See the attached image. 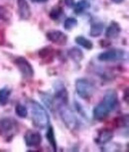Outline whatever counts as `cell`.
<instances>
[{"label": "cell", "mask_w": 129, "mask_h": 152, "mask_svg": "<svg viewBox=\"0 0 129 152\" xmlns=\"http://www.w3.org/2000/svg\"><path fill=\"white\" fill-rule=\"evenodd\" d=\"M60 116L68 129L74 131L79 128V120L74 111L69 107L68 104H59L58 105Z\"/></svg>", "instance_id": "3957f363"}, {"label": "cell", "mask_w": 129, "mask_h": 152, "mask_svg": "<svg viewBox=\"0 0 129 152\" xmlns=\"http://www.w3.org/2000/svg\"><path fill=\"white\" fill-rule=\"evenodd\" d=\"M77 25V21L76 18L74 17H69L65 20V23H64V27L66 30H71L73 28H74Z\"/></svg>", "instance_id": "7402d4cb"}, {"label": "cell", "mask_w": 129, "mask_h": 152, "mask_svg": "<svg viewBox=\"0 0 129 152\" xmlns=\"http://www.w3.org/2000/svg\"><path fill=\"white\" fill-rule=\"evenodd\" d=\"M74 42H76L79 46L85 48V50H93V42H91L90 39L85 38V37L82 36V35L77 36L76 39H74Z\"/></svg>", "instance_id": "ac0fdd59"}, {"label": "cell", "mask_w": 129, "mask_h": 152, "mask_svg": "<svg viewBox=\"0 0 129 152\" xmlns=\"http://www.w3.org/2000/svg\"><path fill=\"white\" fill-rule=\"evenodd\" d=\"M125 55V51L121 50V49H110V50L100 53L97 56V59L100 62H116L124 59Z\"/></svg>", "instance_id": "52a82bcc"}, {"label": "cell", "mask_w": 129, "mask_h": 152, "mask_svg": "<svg viewBox=\"0 0 129 152\" xmlns=\"http://www.w3.org/2000/svg\"><path fill=\"white\" fill-rule=\"evenodd\" d=\"M90 7V4L87 0H79L77 3H74L73 8H74V13L79 15V14H82V13H84L85 11H87Z\"/></svg>", "instance_id": "e0dca14e"}, {"label": "cell", "mask_w": 129, "mask_h": 152, "mask_svg": "<svg viewBox=\"0 0 129 152\" xmlns=\"http://www.w3.org/2000/svg\"><path fill=\"white\" fill-rule=\"evenodd\" d=\"M55 97L56 100H58L59 104H69V94L66 88L65 85L62 82H57L55 86Z\"/></svg>", "instance_id": "30bf717a"}, {"label": "cell", "mask_w": 129, "mask_h": 152, "mask_svg": "<svg viewBox=\"0 0 129 152\" xmlns=\"http://www.w3.org/2000/svg\"><path fill=\"white\" fill-rule=\"evenodd\" d=\"M13 63L14 65L18 68V70L20 71L21 73L22 77L24 79H32L34 77V68L33 66L31 65V63L28 61L25 57H22V56H18V57H15L13 60Z\"/></svg>", "instance_id": "8992f818"}, {"label": "cell", "mask_w": 129, "mask_h": 152, "mask_svg": "<svg viewBox=\"0 0 129 152\" xmlns=\"http://www.w3.org/2000/svg\"><path fill=\"white\" fill-rule=\"evenodd\" d=\"M76 91L81 99L90 100L93 96L95 87H94L93 83L88 79L81 78L76 81Z\"/></svg>", "instance_id": "5b68a950"}, {"label": "cell", "mask_w": 129, "mask_h": 152, "mask_svg": "<svg viewBox=\"0 0 129 152\" xmlns=\"http://www.w3.org/2000/svg\"><path fill=\"white\" fill-rule=\"evenodd\" d=\"M11 93L12 91L7 87L0 88V105H6L8 104Z\"/></svg>", "instance_id": "d6986e66"}, {"label": "cell", "mask_w": 129, "mask_h": 152, "mask_svg": "<svg viewBox=\"0 0 129 152\" xmlns=\"http://www.w3.org/2000/svg\"><path fill=\"white\" fill-rule=\"evenodd\" d=\"M19 130V124L12 117H3L0 119V135L4 139L11 140Z\"/></svg>", "instance_id": "277c9868"}, {"label": "cell", "mask_w": 129, "mask_h": 152, "mask_svg": "<svg viewBox=\"0 0 129 152\" xmlns=\"http://www.w3.org/2000/svg\"><path fill=\"white\" fill-rule=\"evenodd\" d=\"M64 1H65L66 5L69 6V7H71V8H73L74 3H76V1H74V0H64Z\"/></svg>", "instance_id": "d4e9b609"}, {"label": "cell", "mask_w": 129, "mask_h": 152, "mask_svg": "<svg viewBox=\"0 0 129 152\" xmlns=\"http://www.w3.org/2000/svg\"><path fill=\"white\" fill-rule=\"evenodd\" d=\"M32 2H37V3H44V2H47L48 0H31Z\"/></svg>", "instance_id": "484cf974"}, {"label": "cell", "mask_w": 129, "mask_h": 152, "mask_svg": "<svg viewBox=\"0 0 129 152\" xmlns=\"http://www.w3.org/2000/svg\"><path fill=\"white\" fill-rule=\"evenodd\" d=\"M19 17L22 20H29L31 18V8L28 0H17Z\"/></svg>", "instance_id": "8fae6325"}, {"label": "cell", "mask_w": 129, "mask_h": 152, "mask_svg": "<svg viewBox=\"0 0 129 152\" xmlns=\"http://www.w3.org/2000/svg\"><path fill=\"white\" fill-rule=\"evenodd\" d=\"M46 37L47 39L53 44H57V45H61V46H65L68 43V36L67 34H65L64 32L60 30H50L48 31L47 34H46Z\"/></svg>", "instance_id": "ba28073f"}, {"label": "cell", "mask_w": 129, "mask_h": 152, "mask_svg": "<svg viewBox=\"0 0 129 152\" xmlns=\"http://www.w3.org/2000/svg\"><path fill=\"white\" fill-rule=\"evenodd\" d=\"M103 30H104V25L102 22H94L91 24L90 26V35L91 37H99L102 34Z\"/></svg>", "instance_id": "2e32d148"}, {"label": "cell", "mask_w": 129, "mask_h": 152, "mask_svg": "<svg viewBox=\"0 0 129 152\" xmlns=\"http://www.w3.org/2000/svg\"><path fill=\"white\" fill-rule=\"evenodd\" d=\"M28 102L30 105L31 118H32L34 126L40 129L47 128L50 125V115L47 110L34 99H30Z\"/></svg>", "instance_id": "7a4b0ae2"}, {"label": "cell", "mask_w": 129, "mask_h": 152, "mask_svg": "<svg viewBox=\"0 0 129 152\" xmlns=\"http://www.w3.org/2000/svg\"><path fill=\"white\" fill-rule=\"evenodd\" d=\"M53 54H54V50L51 47H45L39 51L38 56L40 59H42L45 61V60L53 58Z\"/></svg>", "instance_id": "ffe728a7"}, {"label": "cell", "mask_w": 129, "mask_h": 152, "mask_svg": "<svg viewBox=\"0 0 129 152\" xmlns=\"http://www.w3.org/2000/svg\"><path fill=\"white\" fill-rule=\"evenodd\" d=\"M68 56L70 57L73 61L77 63L82 62L85 58V55H84V53H82V51L79 48H77V47L71 48L70 50L68 51Z\"/></svg>", "instance_id": "5bb4252c"}, {"label": "cell", "mask_w": 129, "mask_h": 152, "mask_svg": "<svg viewBox=\"0 0 129 152\" xmlns=\"http://www.w3.org/2000/svg\"><path fill=\"white\" fill-rule=\"evenodd\" d=\"M113 138V132L110 129L104 128V129L99 130L98 136L96 137V142L98 144H106L107 142H109L111 139Z\"/></svg>", "instance_id": "4fadbf2b"}, {"label": "cell", "mask_w": 129, "mask_h": 152, "mask_svg": "<svg viewBox=\"0 0 129 152\" xmlns=\"http://www.w3.org/2000/svg\"><path fill=\"white\" fill-rule=\"evenodd\" d=\"M15 113L21 118H26L28 116V110L24 104H17L15 107Z\"/></svg>", "instance_id": "44dd1931"}, {"label": "cell", "mask_w": 129, "mask_h": 152, "mask_svg": "<svg viewBox=\"0 0 129 152\" xmlns=\"http://www.w3.org/2000/svg\"><path fill=\"white\" fill-rule=\"evenodd\" d=\"M46 138H47L48 142L50 143V145L52 146L54 151H57V140L55 136V131H54V127L51 125H49L47 127V132H46Z\"/></svg>", "instance_id": "9a60e30c"}, {"label": "cell", "mask_w": 129, "mask_h": 152, "mask_svg": "<svg viewBox=\"0 0 129 152\" xmlns=\"http://www.w3.org/2000/svg\"><path fill=\"white\" fill-rule=\"evenodd\" d=\"M120 33H121V27H120V25L117 22L112 21L110 22V24L106 28L105 36L108 39H116L120 35Z\"/></svg>", "instance_id": "7c38bea8"}, {"label": "cell", "mask_w": 129, "mask_h": 152, "mask_svg": "<svg viewBox=\"0 0 129 152\" xmlns=\"http://www.w3.org/2000/svg\"><path fill=\"white\" fill-rule=\"evenodd\" d=\"M24 142L28 147H38L42 142L41 133L35 130H27L24 134Z\"/></svg>", "instance_id": "9c48e42d"}, {"label": "cell", "mask_w": 129, "mask_h": 152, "mask_svg": "<svg viewBox=\"0 0 129 152\" xmlns=\"http://www.w3.org/2000/svg\"><path fill=\"white\" fill-rule=\"evenodd\" d=\"M118 94L115 90H108L105 91L101 102L93 108V115L97 121H102L109 116V114L118 107Z\"/></svg>", "instance_id": "6da1fadb"}, {"label": "cell", "mask_w": 129, "mask_h": 152, "mask_svg": "<svg viewBox=\"0 0 129 152\" xmlns=\"http://www.w3.org/2000/svg\"><path fill=\"white\" fill-rule=\"evenodd\" d=\"M6 18V10L2 6H0V20Z\"/></svg>", "instance_id": "cb8c5ba5"}, {"label": "cell", "mask_w": 129, "mask_h": 152, "mask_svg": "<svg viewBox=\"0 0 129 152\" xmlns=\"http://www.w3.org/2000/svg\"><path fill=\"white\" fill-rule=\"evenodd\" d=\"M63 15V8L60 6L54 7L50 12V17L53 20H58Z\"/></svg>", "instance_id": "603a6c76"}, {"label": "cell", "mask_w": 129, "mask_h": 152, "mask_svg": "<svg viewBox=\"0 0 129 152\" xmlns=\"http://www.w3.org/2000/svg\"><path fill=\"white\" fill-rule=\"evenodd\" d=\"M112 2H114V3H116V4H121L124 2V0H111Z\"/></svg>", "instance_id": "4316f807"}]
</instances>
